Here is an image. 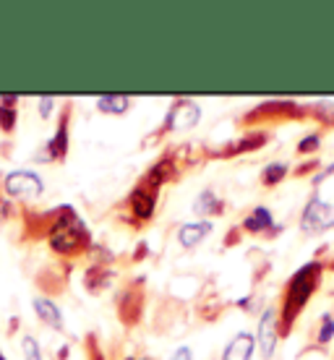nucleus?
Masks as SVG:
<instances>
[{"instance_id":"obj_20","label":"nucleus","mask_w":334,"mask_h":360,"mask_svg":"<svg viewBox=\"0 0 334 360\" xmlns=\"http://www.w3.org/2000/svg\"><path fill=\"white\" fill-rule=\"evenodd\" d=\"M316 144H319L316 136H308L306 141H300V152H311V146H316Z\"/></svg>"},{"instance_id":"obj_18","label":"nucleus","mask_w":334,"mask_h":360,"mask_svg":"<svg viewBox=\"0 0 334 360\" xmlns=\"http://www.w3.org/2000/svg\"><path fill=\"white\" fill-rule=\"evenodd\" d=\"M332 334H334V321L326 316L324 319V326H321V342H326V340H332Z\"/></svg>"},{"instance_id":"obj_9","label":"nucleus","mask_w":334,"mask_h":360,"mask_svg":"<svg viewBox=\"0 0 334 360\" xmlns=\"http://www.w3.org/2000/svg\"><path fill=\"white\" fill-rule=\"evenodd\" d=\"M34 311L39 314V319H42L45 324L53 326V329H63V316H60V308L55 306L53 300H47V297H37Z\"/></svg>"},{"instance_id":"obj_14","label":"nucleus","mask_w":334,"mask_h":360,"mask_svg":"<svg viewBox=\"0 0 334 360\" xmlns=\"http://www.w3.org/2000/svg\"><path fill=\"white\" fill-rule=\"evenodd\" d=\"M65 146H68V131H65V126H60V131H58V136H55L53 141L47 144V149H50V157H63L65 154Z\"/></svg>"},{"instance_id":"obj_23","label":"nucleus","mask_w":334,"mask_h":360,"mask_svg":"<svg viewBox=\"0 0 334 360\" xmlns=\"http://www.w3.org/2000/svg\"><path fill=\"white\" fill-rule=\"evenodd\" d=\"M0 360H6V358H3V355H0Z\"/></svg>"},{"instance_id":"obj_12","label":"nucleus","mask_w":334,"mask_h":360,"mask_svg":"<svg viewBox=\"0 0 334 360\" xmlns=\"http://www.w3.org/2000/svg\"><path fill=\"white\" fill-rule=\"evenodd\" d=\"M13 102H16V97H6L3 105H0V128L3 131H13V126H16V108H13Z\"/></svg>"},{"instance_id":"obj_2","label":"nucleus","mask_w":334,"mask_h":360,"mask_svg":"<svg viewBox=\"0 0 334 360\" xmlns=\"http://www.w3.org/2000/svg\"><path fill=\"white\" fill-rule=\"evenodd\" d=\"M319 271H321V269H319V264H308V266H303V269L295 274L293 285H290L288 306H285V314H288V319H295V314L303 308V303L308 300V295L314 292V288H316V279H319Z\"/></svg>"},{"instance_id":"obj_22","label":"nucleus","mask_w":334,"mask_h":360,"mask_svg":"<svg viewBox=\"0 0 334 360\" xmlns=\"http://www.w3.org/2000/svg\"><path fill=\"white\" fill-rule=\"evenodd\" d=\"M329 175H334V162L329 165V167H326L324 172H319V175H316V178H314V180H316V183H321V180H326V178H329Z\"/></svg>"},{"instance_id":"obj_7","label":"nucleus","mask_w":334,"mask_h":360,"mask_svg":"<svg viewBox=\"0 0 334 360\" xmlns=\"http://www.w3.org/2000/svg\"><path fill=\"white\" fill-rule=\"evenodd\" d=\"M253 345H256V340H253L251 334L240 332L233 342L225 347V360H251Z\"/></svg>"},{"instance_id":"obj_5","label":"nucleus","mask_w":334,"mask_h":360,"mask_svg":"<svg viewBox=\"0 0 334 360\" xmlns=\"http://www.w3.org/2000/svg\"><path fill=\"white\" fill-rule=\"evenodd\" d=\"M259 347H262L264 358H271L277 350V326H274V314L266 311L262 316V324H259Z\"/></svg>"},{"instance_id":"obj_13","label":"nucleus","mask_w":334,"mask_h":360,"mask_svg":"<svg viewBox=\"0 0 334 360\" xmlns=\"http://www.w3.org/2000/svg\"><path fill=\"white\" fill-rule=\"evenodd\" d=\"M100 110L102 112H126L128 110V97H120V94H108V97H100Z\"/></svg>"},{"instance_id":"obj_6","label":"nucleus","mask_w":334,"mask_h":360,"mask_svg":"<svg viewBox=\"0 0 334 360\" xmlns=\"http://www.w3.org/2000/svg\"><path fill=\"white\" fill-rule=\"evenodd\" d=\"M167 123L172 128H193L199 123V108L193 105V102H181V105H175L172 112L167 115Z\"/></svg>"},{"instance_id":"obj_1","label":"nucleus","mask_w":334,"mask_h":360,"mask_svg":"<svg viewBox=\"0 0 334 360\" xmlns=\"http://www.w3.org/2000/svg\"><path fill=\"white\" fill-rule=\"evenodd\" d=\"M84 243H86V227L79 222V217L68 212L63 219H58V225L53 227V235H50V245L55 251L73 253L79 251Z\"/></svg>"},{"instance_id":"obj_11","label":"nucleus","mask_w":334,"mask_h":360,"mask_svg":"<svg viewBox=\"0 0 334 360\" xmlns=\"http://www.w3.org/2000/svg\"><path fill=\"white\" fill-rule=\"evenodd\" d=\"M274 225V219H271L269 209L259 207L256 212H251V217L245 219V227L251 230V233H259V230H266V227Z\"/></svg>"},{"instance_id":"obj_19","label":"nucleus","mask_w":334,"mask_h":360,"mask_svg":"<svg viewBox=\"0 0 334 360\" xmlns=\"http://www.w3.org/2000/svg\"><path fill=\"white\" fill-rule=\"evenodd\" d=\"M50 108H53V97H42V99H39V112H42V117L50 115Z\"/></svg>"},{"instance_id":"obj_4","label":"nucleus","mask_w":334,"mask_h":360,"mask_svg":"<svg viewBox=\"0 0 334 360\" xmlns=\"http://www.w3.org/2000/svg\"><path fill=\"white\" fill-rule=\"evenodd\" d=\"M6 191L11 196H39L42 193V178L32 170H16L6 178Z\"/></svg>"},{"instance_id":"obj_21","label":"nucleus","mask_w":334,"mask_h":360,"mask_svg":"<svg viewBox=\"0 0 334 360\" xmlns=\"http://www.w3.org/2000/svg\"><path fill=\"white\" fill-rule=\"evenodd\" d=\"M191 358H193V355H191V350H188V347H181V350L175 352V355H172L170 360H191Z\"/></svg>"},{"instance_id":"obj_3","label":"nucleus","mask_w":334,"mask_h":360,"mask_svg":"<svg viewBox=\"0 0 334 360\" xmlns=\"http://www.w3.org/2000/svg\"><path fill=\"white\" fill-rule=\"evenodd\" d=\"M300 227H303L306 233H321V230L334 227V207H329L321 198L308 201L306 212H303V219H300Z\"/></svg>"},{"instance_id":"obj_10","label":"nucleus","mask_w":334,"mask_h":360,"mask_svg":"<svg viewBox=\"0 0 334 360\" xmlns=\"http://www.w3.org/2000/svg\"><path fill=\"white\" fill-rule=\"evenodd\" d=\"M131 204H134V212L139 217H152L154 212V193L149 188H139L131 196Z\"/></svg>"},{"instance_id":"obj_8","label":"nucleus","mask_w":334,"mask_h":360,"mask_svg":"<svg viewBox=\"0 0 334 360\" xmlns=\"http://www.w3.org/2000/svg\"><path fill=\"white\" fill-rule=\"evenodd\" d=\"M207 233H212V225L209 222H188V225L181 227V233H178V240H181L186 248H193V245H199Z\"/></svg>"},{"instance_id":"obj_15","label":"nucleus","mask_w":334,"mask_h":360,"mask_svg":"<svg viewBox=\"0 0 334 360\" xmlns=\"http://www.w3.org/2000/svg\"><path fill=\"white\" fill-rule=\"evenodd\" d=\"M209 209H212V212H217V209H219V201H217V196H214L212 191H207V193H201V198L196 201V212H201V214H207Z\"/></svg>"},{"instance_id":"obj_16","label":"nucleus","mask_w":334,"mask_h":360,"mask_svg":"<svg viewBox=\"0 0 334 360\" xmlns=\"http://www.w3.org/2000/svg\"><path fill=\"white\" fill-rule=\"evenodd\" d=\"M285 175H288V167H285V165H269L266 172H264V183H280Z\"/></svg>"},{"instance_id":"obj_17","label":"nucleus","mask_w":334,"mask_h":360,"mask_svg":"<svg viewBox=\"0 0 334 360\" xmlns=\"http://www.w3.org/2000/svg\"><path fill=\"white\" fill-rule=\"evenodd\" d=\"M21 347H24V358H27V360H42V352H39V345H37V340H32V337H24Z\"/></svg>"}]
</instances>
